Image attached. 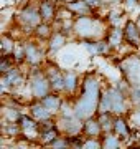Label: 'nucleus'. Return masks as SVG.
Returning <instances> with one entry per match:
<instances>
[{"instance_id":"obj_1","label":"nucleus","mask_w":140,"mask_h":149,"mask_svg":"<svg viewBox=\"0 0 140 149\" xmlns=\"http://www.w3.org/2000/svg\"><path fill=\"white\" fill-rule=\"evenodd\" d=\"M101 95H102L101 80L96 74H86L82 78L79 95L74 98V114L79 119H86L97 114Z\"/></svg>"},{"instance_id":"obj_2","label":"nucleus","mask_w":140,"mask_h":149,"mask_svg":"<svg viewBox=\"0 0 140 149\" xmlns=\"http://www.w3.org/2000/svg\"><path fill=\"white\" fill-rule=\"evenodd\" d=\"M109 27L106 25L102 17L97 15H82L74 18V37L79 40L84 38H92V40H102L107 35Z\"/></svg>"},{"instance_id":"obj_3","label":"nucleus","mask_w":140,"mask_h":149,"mask_svg":"<svg viewBox=\"0 0 140 149\" xmlns=\"http://www.w3.org/2000/svg\"><path fill=\"white\" fill-rule=\"evenodd\" d=\"M28 91L32 100H43L46 95H49L53 88L49 83V78L45 73V68L40 66H32L30 74H28Z\"/></svg>"},{"instance_id":"obj_4","label":"nucleus","mask_w":140,"mask_h":149,"mask_svg":"<svg viewBox=\"0 0 140 149\" xmlns=\"http://www.w3.org/2000/svg\"><path fill=\"white\" fill-rule=\"evenodd\" d=\"M119 70L122 78L129 81L132 86H140V56L139 55H127L119 61Z\"/></svg>"},{"instance_id":"obj_5","label":"nucleus","mask_w":140,"mask_h":149,"mask_svg":"<svg viewBox=\"0 0 140 149\" xmlns=\"http://www.w3.org/2000/svg\"><path fill=\"white\" fill-rule=\"evenodd\" d=\"M16 20H18L20 28L28 30V32L33 35L35 27L40 25V23L43 22V18H41V13H40V8H38V7L28 3V5H25L22 10L18 12V18H16Z\"/></svg>"},{"instance_id":"obj_6","label":"nucleus","mask_w":140,"mask_h":149,"mask_svg":"<svg viewBox=\"0 0 140 149\" xmlns=\"http://www.w3.org/2000/svg\"><path fill=\"white\" fill-rule=\"evenodd\" d=\"M23 47H25V63H28L30 66L43 65L46 50H43L40 40H36V38L35 40H27V42H23Z\"/></svg>"},{"instance_id":"obj_7","label":"nucleus","mask_w":140,"mask_h":149,"mask_svg":"<svg viewBox=\"0 0 140 149\" xmlns=\"http://www.w3.org/2000/svg\"><path fill=\"white\" fill-rule=\"evenodd\" d=\"M109 93H110V100H112V113L115 114V116H117V114L127 116V114L130 113V109H132L129 96L125 95L117 85L112 86V88H109Z\"/></svg>"},{"instance_id":"obj_8","label":"nucleus","mask_w":140,"mask_h":149,"mask_svg":"<svg viewBox=\"0 0 140 149\" xmlns=\"http://www.w3.org/2000/svg\"><path fill=\"white\" fill-rule=\"evenodd\" d=\"M56 121H58V128L61 129V133L66 136H74V134L82 133V119H79L76 114H71V116L58 114Z\"/></svg>"},{"instance_id":"obj_9","label":"nucleus","mask_w":140,"mask_h":149,"mask_svg":"<svg viewBox=\"0 0 140 149\" xmlns=\"http://www.w3.org/2000/svg\"><path fill=\"white\" fill-rule=\"evenodd\" d=\"M43 68H45L46 76L49 78V83H51L53 91H56V93H65V71H61L51 61H48Z\"/></svg>"},{"instance_id":"obj_10","label":"nucleus","mask_w":140,"mask_h":149,"mask_svg":"<svg viewBox=\"0 0 140 149\" xmlns=\"http://www.w3.org/2000/svg\"><path fill=\"white\" fill-rule=\"evenodd\" d=\"M124 40L125 45H129L132 48H139L140 47V28L137 25L135 20H125L124 23Z\"/></svg>"},{"instance_id":"obj_11","label":"nucleus","mask_w":140,"mask_h":149,"mask_svg":"<svg viewBox=\"0 0 140 149\" xmlns=\"http://www.w3.org/2000/svg\"><path fill=\"white\" fill-rule=\"evenodd\" d=\"M82 134L86 138H101L104 134V129L97 119V114L82 119Z\"/></svg>"},{"instance_id":"obj_12","label":"nucleus","mask_w":140,"mask_h":149,"mask_svg":"<svg viewBox=\"0 0 140 149\" xmlns=\"http://www.w3.org/2000/svg\"><path fill=\"white\" fill-rule=\"evenodd\" d=\"M130 121H127V116L124 114H117L114 119V133L119 138H122V141H129L132 138V126L129 124Z\"/></svg>"},{"instance_id":"obj_13","label":"nucleus","mask_w":140,"mask_h":149,"mask_svg":"<svg viewBox=\"0 0 140 149\" xmlns=\"http://www.w3.org/2000/svg\"><path fill=\"white\" fill-rule=\"evenodd\" d=\"M81 90V83H79V76L73 70H66L65 71V93L69 96H76Z\"/></svg>"},{"instance_id":"obj_14","label":"nucleus","mask_w":140,"mask_h":149,"mask_svg":"<svg viewBox=\"0 0 140 149\" xmlns=\"http://www.w3.org/2000/svg\"><path fill=\"white\" fill-rule=\"evenodd\" d=\"M68 8H69L76 17H82V15H96V8L91 7L86 0H73V2H68L65 3Z\"/></svg>"},{"instance_id":"obj_15","label":"nucleus","mask_w":140,"mask_h":149,"mask_svg":"<svg viewBox=\"0 0 140 149\" xmlns=\"http://www.w3.org/2000/svg\"><path fill=\"white\" fill-rule=\"evenodd\" d=\"M68 35L66 33H63L61 30H54V33L49 37L48 43H46V48H48L49 53H56V52H59L61 48L66 47V43H68Z\"/></svg>"},{"instance_id":"obj_16","label":"nucleus","mask_w":140,"mask_h":149,"mask_svg":"<svg viewBox=\"0 0 140 149\" xmlns=\"http://www.w3.org/2000/svg\"><path fill=\"white\" fill-rule=\"evenodd\" d=\"M43 104L48 108L49 111L53 113L54 116H58L59 111H61V106H63V101H65V98L61 96V93H56V91H51L49 95H46L41 100Z\"/></svg>"},{"instance_id":"obj_17","label":"nucleus","mask_w":140,"mask_h":149,"mask_svg":"<svg viewBox=\"0 0 140 149\" xmlns=\"http://www.w3.org/2000/svg\"><path fill=\"white\" fill-rule=\"evenodd\" d=\"M38 8H40V13H41L43 22H49V23H53V22L56 20L58 7H56L54 2H51V0H41V2L38 3Z\"/></svg>"},{"instance_id":"obj_18","label":"nucleus","mask_w":140,"mask_h":149,"mask_svg":"<svg viewBox=\"0 0 140 149\" xmlns=\"http://www.w3.org/2000/svg\"><path fill=\"white\" fill-rule=\"evenodd\" d=\"M30 114L33 118H36L38 121H43V119H48V118L54 116L53 113L43 104L41 100H32V103H30Z\"/></svg>"},{"instance_id":"obj_19","label":"nucleus","mask_w":140,"mask_h":149,"mask_svg":"<svg viewBox=\"0 0 140 149\" xmlns=\"http://www.w3.org/2000/svg\"><path fill=\"white\" fill-rule=\"evenodd\" d=\"M106 40L110 43V47H112L114 50H120L122 45L125 43V40H124V28H120V27H109L107 35H106Z\"/></svg>"},{"instance_id":"obj_20","label":"nucleus","mask_w":140,"mask_h":149,"mask_svg":"<svg viewBox=\"0 0 140 149\" xmlns=\"http://www.w3.org/2000/svg\"><path fill=\"white\" fill-rule=\"evenodd\" d=\"M54 33L53 27H51V23L49 22H41L40 25L35 27V32H33V37L40 40V42H48L49 37Z\"/></svg>"},{"instance_id":"obj_21","label":"nucleus","mask_w":140,"mask_h":149,"mask_svg":"<svg viewBox=\"0 0 140 149\" xmlns=\"http://www.w3.org/2000/svg\"><path fill=\"white\" fill-rule=\"evenodd\" d=\"M101 139H102V148L104 149H117V148H120V146L124 144L122 138H119L114 131L104 133L102 136H101Z\"/></svg>"},{"instance_id":"obj_22","label":"nucleus","mask_w":140,"mask_h":149,"mask_svg":"<svg viewBox=\"0 0 140 149\" xmlns=\"http://www.w3.org/2000/svg\"><path fill=\"white\" fill-rule=\"evenodd\" d=\"M97 119L101 123L104 133H110L114 129V119H115L114 113H97Z\"/></svg>"},{"instance_id":"obj_23","label":"nucleus","mask_w":140,"mask_h":149,"mask_svg":"<svg viewBox=\"0 0 140 149\" xmlns=\"http://www.w3.org/2000/svg\"><path fill=\"white\" fill-rule=\"evenodd\" d=\"M2 116H3V121H18L22 113L16 108V104H13V106H7L5 104L2 108Z\"/></svg>"},{"instance_id":"obj_24","label":"nucleus","mask_w":140,"mask_h":149,"mask_svg":"<svg viewBox=\"0 0 140 149\" xmlns=\"http://www.w3.org/2000/svg\"><path fill=\"white\" fill-rule=\"evenodd\" d=\"M97 113H112V100H110L109 90L102 91L101 101H99V108H97Z\"/></svg>"},{"instance_id":"obj_25","label":"nucleus","mask_w":140,"mask_h":149,"mask_svg":"<svg viewBox=\"0 0 140 149\" xmlns=\"http://www.w3.org/2000/svg\"><path fill=\"white\" fill-rule=\"evenodd\" d=\"M15 45H16V40H15V38H12L8 33L2 35V45H0V48H2V55H10V53H13Z\"/></svg>"},{"instance_id":"obj_26","label":"nucleus","mask_w":140,"mask_h":149,"mask_svg":"<svg viewBox=\"0 0 140 149\" xmlns=\"http://www.w3.org/2000/svg\"><path fill=\"white\" fill-rule=\"evenodd\" d=\"M122 17L124 13L120 10H115V8H110L107 12V17H106V20H107L109 27H120V23H122Z\"/></svg>"},{"instance_id":"obj_27","label":"nucleus","mask_w":140,"mask_h":149,"mask_svg":"<svg viewBox=\"0 0 140 149\" xmlns=\"http://www.w3.org/2000/svg\"><path fill=\"white\" fill-rule=\"evenodd\" d=\"M16 66V61L13 58V55H2V61H0V71L2 73H7V71H10L12 68H15Z\"/></svg>"},{"instance_id":"obj_28","label":"nucleus","mask_w":140,"mask_h":149,"mask_svg":"<svg viewBox=\"0 0 140 149\" xmlns=\"http://www.w3.org/2000/svg\"><path fill=\"white\" fill-rule=\"evenodd\" d=\"M129 100L132 108H140V86H132L130 88Z\"/></svg>"},{"instance_id":"obj_29","label":"nucleus","mask_w":140,"mask_h":149,"mask_svg":"<svg viewBox=\"0 0 140 149\" xmlns=\"http://www.w3.org/2000/svg\"><path fill=\"white\" fill-rule=\"evenodd\" d=\"M127 118H129L130 124H132L134 128L140 129V108H132L130 113L127 114Z\"/></svg>"},{"instance_id":"obj_30","label":"nucleus","mask_w":140,"mask_h":149,"mask_svg":"<svg viewBox=\"0 0 140 149\" xmlns=\"http://www.w3.org/2000/svg\"><path fill=\"white\" fill-rule=\"evenodd\" d=\"M87 148H97V149L102 148V139L101 138H86L82 149H87Z\"/></svg>"},{"instance_id":"obj_31","label":"nucleus","mask_w":140,"mask_h":149,"mask_svg":"<svg viewBox=\"0 0 140 149\" xmlns=\"http://www.w3.org/2000/svg\"><path fill=\"white\" fill-rule=\"evenodd\" d=\"M124 0H101V3L102 5H107V7H115L119 3H122Z\"/></svg>"},{"instance_id":"obj_32","label":"nucleus","mask_w":140,"mask_h":149,"mask_svg":"<svg viewBox=\"0 0 140 149\" xmlns=\"http://www.w3.org/2000/svg\"><path fill=\"white\" fill-rule=\"evenodd\" d=\"M124 3L129 8H135L137 5H140V0H124Z\"/></svg>"},{"instance_id":"obj_33","label":"nucleus","mask_w":140,"mask_h":149,"mask_svg":"<svg viewBox=\"0 0 140 149\" xmlns=\"http://www.w3.org/2000/svg\"><path fill=\"white\" fill-rule=\"evenodd\" d=\"M135 22H137V25H139V28H140V15L137 17V20H135Z\"/></svg>"},{"instance_id":"obj_34","label":"nucleus","mask_w":140,"mask_h":149,"mask_svg":"<svg viewBox=\"0 0 140 149\" xmlns=\"http://www.w3.org/2000/svg\"><path fill=\"white\" fill-rule=\"evenodd\" d=\"M61 3H68V2H73V0H59Z\"/></svg>"},{"instance_id":"obj_35","label":"nucleus","mask_w":140,"mask_h":149,"mask_svg":"<svg viewBox=\"0 0 140 149\" xmlns=\"http://www.w3.org/2000/svg\"><path fill=\"white\" fill-rule=\"evenodd\" d=\"M135 146H137V148H140V141H139V143H135Z\"/></svg>"}]
</instances>
